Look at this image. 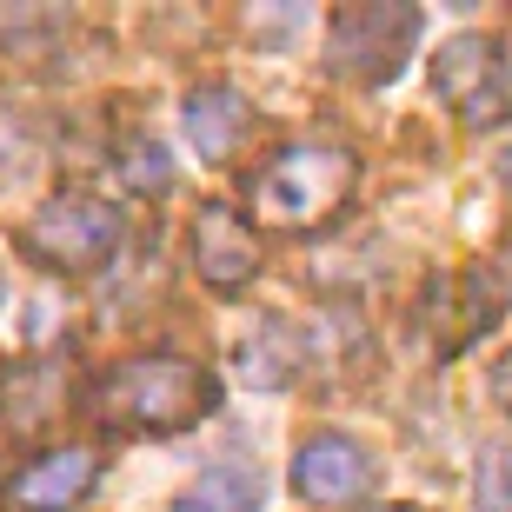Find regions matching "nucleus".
I'll return each mask as SVG.
<instances>
[{
    "label": "nucleus",
    "instance_id": "obj_1",
    "mask_svg": "<svg viewBox=\"0 0 512 512\" xmlns=\"http://www.w3.org/2000/svg\"><path fill=\"white\" fill-rule=\"evenodd\" d=\"M94 419H107L114 433H187L220 406V380L193 360L173 353H147V360L107 366L87 393Z\"/></svg>",
    "mask_w": 512,
    "mask_h": 512
},
{
    "label": "nucleus",
    "instance_id": "obj_2",
    "mask_svg": "<svg viewBox=\"0 0 512 512\" xmlns=\"http://www.w3.org/2000/svg\"><path fill=\"white\" fill-rule=\"evenodd\" d=\"M353 187H360V160H353V153L300 140V147L266 153V167L247 180V200H253V213H260L266 227L313 233L353 200Z\"/></svg>",
    "mask_w": 512,
    "mask_h": 512
},
{
    "label": "nucleus",
    "instance_id": "obj_3",
    "mask_svg": "<svg viewBox=\"0 0 512 512\" xmlns=\"http://www.w3.org/2000/svg\"><path fill=\"white\" fill-rule=\"evenodd\" d=\"M120 240H127L120 207H107V200H94V193H54V200L34 207L27 227L14 233L20 260L40 266V273H60V280L100 273V266L120 253Z\"/></svg>",
    "mask_w": 512,
    "mask_h": 512
},
{
    "label": "nucleus",
    "instance_id": "obj_4",
    "mask_svg": "<svg viewBox=\"0 0 512 512\" xmlns=\"http://www.w3.org/2000/svg\"><path fill=\"white\" fill-rule=\"evenodd\" d=\"M413 40H419V7L353 0V7H333V20H326V67L353 87H386V80H399Z\"/></svg>",
    "mask_w": 512,
    "mask_h": 512
},
{
    "label": "nucleus",
    "instance_id": "obj_5",
    "mask_svg": "<svg viewBox=\"0 0 512 512\" xmlns=\"http://www.w3.org/2000/svg\"><path fill=\"white\" fill-rule=\"evenodd\" d=\"M433 94L453 107L459 127H493L512 114V67L493 34H453L433 54Z\"/></svg>",
    "mask_w": 512,
    "mask_h": 512
},
{
    "label": "nucleus",
    "instance_id": "obj_6",
    "mask_svg": "<svg viewBox=\"0 0 512 512\" xmlns=\"http://www.w3.org/2000/svg\"><path fill=\"white\" fill-rule=\"evenodd\" d=\"M187 260L213 293H247L260 280V233L247 227V213L227 200H207L187 227Z\"/></svg>",
    "mask_w": 512,
    "mask_h": 512
},
{
    "label": "nucleus",
    "instance_id": "obj_7",
    "mask_svg": "<svg viewBox=\"0 0 512 512\" xmlns=\"http://www.w3.org/2000/svg\"><path fill=\"white\" fill-rule=\"evenodd\" d=\"M373 479H380V466H373V453H366L353 433H313L300 453H293V493H300L306 506H320V512L360 506V499L373 493Z\"/></svg>",
    "mask_w": 512,
    "mask_h": 512
},
{
    "label": "nucleus",
    "instance_id": "obj_8",
    "mask_svg": "<svg viewBox=\"0 0 512 512\" xmlns=\"http://www.w3.org/2000/svg\"><path fill=\"white\" fill-rule=\"evenodd\" d=\"M100 486V453L94 446H47L7 479L14 512H74Z\"/></svg>",
    "mask_w": 512,
    "mask_h": 512
},
{
    "label": "nucleus",
    "instance_id": "obj_9",
    "mask_svg": "<svg viewBox=\"0 0 512 512\" xmlns=\"http://www.w3.org/2000/svg\"><path fill=\"white\" fill-rule=\"evenodd\" d=\"M180 127H187L193 153L200 160H213V167H227L233 153L247 147L253 133V107L240 87H227V80H207V87H193L187 107H180Z\"/></svg>",
    "mask_w": 512,
    "mask_h": 512
},
{
    "label": "nucleus",
    "instance_id": "obj_10",
    "mask_svg": "<svg viewBox=\"0 0 512 512\" xmlns=\"http://www.w3.org/2000/svg\"><path fill=\"white\" fill-rule=\"evenodd\" d=\"M300 366H306V340H300V326L280 320V313H266L247 340L233 346V373H240L247 386H260V393L293 386V380H300Z\"/></svg>",
    "mask_w": 512,
    "mask_h": 512
},
{
    "label": "nucleus",
    "instance_id": "obj_11",
    "mask_svg": "<svg viewBox=\"0 0 512 512\" xmlns=\"http://www.w3.org/2000/svg\"><path fill=\"white\" fill-rule=\"evenodd\" d=\"M260 506H266V486L247 466H213L173 499V512H260Z\"/></svg>",
    "mask_w": 512,
    "mask_h": 512
},
{
    "label": "nucleus",
    "instance_id": "obj_12",
    "mask_svg": "<svg viewBox=\"0 0 512 512\" xmlns=\"http://www.w3.org/2000/svg\"><path fill=\"white\" fill-rule=\"evenodd\" d=\"M473 506L479 512H512V439H493L473 466Z\"/></svg>",
    "mask_w": 512,
    "mask_h": 512
},
{
    "label": "nucleus",
    "instance_id": "obj_13",
    "mask_svg": "<svg viewBox=\"0 0 512 512\" xmlns=\"http://www.w3.org/2000/svg\"><path fill=\"white\" fill-rule=\"evenodd\" d=\"M114 167H120V180H127L133 193H167L173 187V160H167L160 140H133L127 160H114Z\"/></svg>",
    "mask_w": 512,
    "mask_h": 512
},
{
    "label": "nucleus",
    "instance_id": "obj_14",
    "mask_svg": "<svg viewBox=\"0 0 512 512\" xmlns=\"http://www.w3.org/2000/svg\"><path fill=\"white\" fill-rule=\"evenodd\" d=\"M493 399L512 413V360H499V373H493Z\"/></svg>",
    "mask_w": 512,
    "mask_h": 512
},
{
    "label": "nucleus",
    "instance_id": "obj_15",
    "mask_svg": "<svg viewBox=\"0 0 512 512\" xmlns=\"http://www.w3.org/2000/svg\"><path fill=\"white\" fill-rule=\"evenodd\" d=\"M499 180H506V193H512V147L499 153Z\"/></svg>",
    "mask_w": 512,
    "mask_h": 512
},
{
    "label": "nucleus",
    "instance_id": "obj_16",
    "mask_svg": "<svg viewBox=\"0 0 512 512\" xmlns=\"http://www.w3.org/2000/svg\"><path fill=\"white\" fill-rule=\"evenodd\" d=\"M386 512H419V506H386Z\"/></svg>",
    "mask_w": 512,
    "mask_h": 512
},
{
    "label": "nucleus",
    "instance_id": "obj_17",
    "mask_svg": "<svg viewBox=\"0 0 512 512\" xmlns=\"http://www.w3.org/2000/svg\"><path fill=\"white\" fill-rule=\"evenodd\" d=\"M0 300H7V273H0Z\"/></svg>",
    "mask_w": 512,
    "mask_h": 512
},
{
    "label": "nucleus",
    "instance_id": "obj_18",
    "mask_svg": "<svg viewBox=\"0 0 512 512\" xmlns=\"http://www.w3.org/2000/svg\"><path fill=\"white\" fill-rule=\"evenodd\" d=\"M0 506H7V479H0Z\"/></svg>",
    "mask_w": 512,
    "mask_h": 512
}]
</instances>
